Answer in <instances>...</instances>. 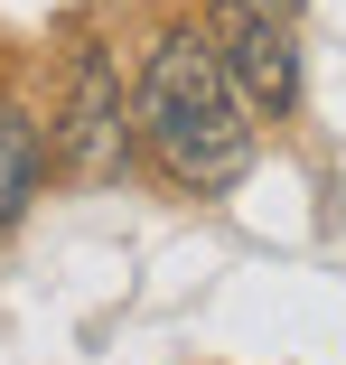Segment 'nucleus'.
Wrapping results in <instances>:
<instances>
[{
	"instance_id": "obj_1",
	"label": "nucleus",
	"mask_w": 346,
	"mask_h": 365,
	"mask_svg": "<svg viewBox=\"0 0 346 365\" xmlns=\"http://www.w3.org/2000/svg\"><path fill=\"white\" fill-rule=\"evenodd\" d=\"M131 150H150V169L187 197H234L262 160V122L216 66L206 29H169L141 76H131Z\"/></svg>"
},
{
	"instance_id": "obj_3",
	"label": "nucleus",
	"mask_w": 346,
	"mask_h": 365,
	"mask_svg": "<svg viewBox=\"0 0 346 365\" xmlns=\"http://www.w3.org/2000/svg\"><path fill=\"white\" fill-rule=\"evenodd\" d=\"M196 29L216 47V66L234 76V94L253 103V122H290L300 113V29L281 10H262V0H216Z\"/></svg>"
},
{
	"instance_id": "obj_2",
	"label": "nucleus",
	"mask_w": 346,
	"mask_h": 365,
	"mask_svg": "<svg viewBox=\"0 0 346 365\" xmlns=\"http://www.w3.org/2000/svg\"><path fill=\"white\" fill-rule=\"evenodd\" d=\"M131 160V94H122V66L94 29L65 38V66H56V103H47V169L75 178V187H103L122 178Z\"/></svg>"
},
{
	"instance_id": "obj_4",
	"label": "nucleus",
	"mask_w": 346,
	"mask_h": 365,
	"mask_svg": "<svg viewBox=\"0 0 346 365\" xmlns=\"http://www.w3.org/2000/svg\"><path fill=\"white\" fill-rule=\"evenodd\" d=\"M38 187H47V122L19 94H0V235L38 206Z\"/></svg>"
},
{
	"instance_id": "obj_5",
	"label": "nucleus",
	"mask_w": 346,
	"mask_h": 365,
	"mask_svg": "<svg viewBox=\"0 0 346 365\" xmlns=\"http://www.w3.org/2000/svg\"><path fill=\"white\" fill-rule=\"evenodd\" d=\"M262 10H281V19H300V0H262Z\"/></svg>"
}]
</instances>
